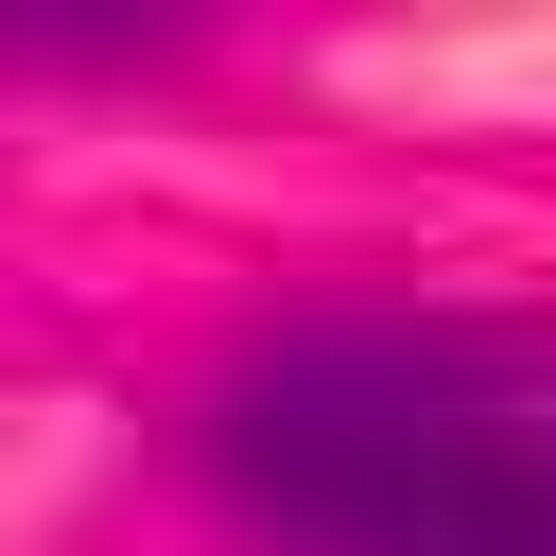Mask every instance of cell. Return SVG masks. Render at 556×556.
<instances>
[{
    "label": "cell",
    "mask_w": 556,
    "mask_h": 556,
    "mask_svg": "<svg viewBox=\"0 0 556 556\" xmlns=\"http://www.w3.org/2000/svg\"><path fill=\"white\" fill-rule=\"evenodd\" d=\"M208 486L261 556H556V330L295 313L226 365Z\"/></svg>",
    "instance_id": "cell-1"
}]
</instances>
